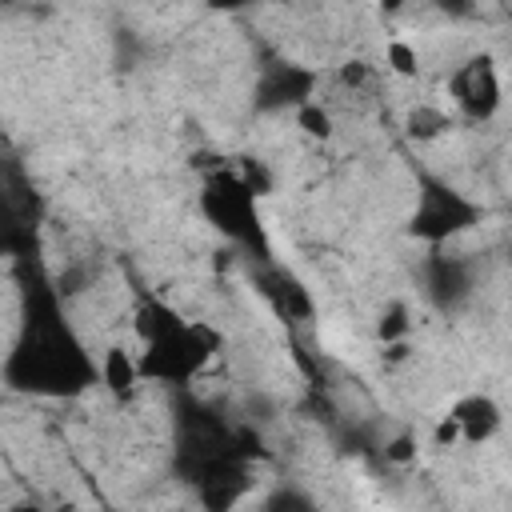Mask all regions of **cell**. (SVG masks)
<instances>
[{
    "label": "cell",
    "instance_id": "6da1fadb",
    "mask_svg": "<svg viewBox=\"0 0 512 512\" xmlns=\"http://www.w3.org/2000/svg\"><path fill=\"white\" fill-rule=\"evenodd\" d=\"M8 380L28 392H76L96 380V368L56 316H32L8 360Z\"/></svg>",
    "mask_w": 512,
    "mask_h": 512
},
{
    "label": "cell",
    "instance_id": "7a4b0ae2",
    "mask_svg": "<svg viewBox=\"0 0 512 512\" xmlns=\"http://www.w3.org/2000/svg\"><path fill=\"white\" fill-rule=\"evenodd\" d=\"M200 212L232 244L268 256V240H264V228H260V216H256V196L248 192V184L236 172L216 168L204 180V188H200Z\"/></svg>",
    "mask_w": 512,
    "mask_h": 512
},
{
    "label": "cell",
    "instance_id": "3957f363",
    "mask_svg": "<svg viewBox=\"0 0 512 512\" xmlns=\"http://www.w3.org/2000/svg\"><path fill=\"white\" fill-rule=\"evenodd\" d=\"M220 348V332L212 324H184L164 340L144 344L140 352V376L160 384H188Z\"/></svg>",
    "mask_w": 512,
    "mask_h": 512
},
{
    "label": "cell",
    "instance_id": "277c9868",
    "mask_svg": "<svg viewBox=\"0 0 512 512\" xmlns=\"http://www.w3.org/2000/svg\"><path fill=\"white\" fill-rule=\"evenodd\" d=\"M480 224V204H472L464 192L448 188L444 180H420L416 208L408 216V236L424 244H444L460 232Z\"/></svg>",
    "mask_w": 512,
    "mask_h": 512
},
{
    "label": "cell",
    "instance_id": "5b68a950",
    "mask_svg": "<svg viewBox=\"0 0 512 512\" xmlns=\"http://www.w3.org/2000/svg\"><path fill=\"white\" fill-rule=\"evenodd\" d=\"M452 100L468 120H492L500 108V76L492 56H468L452 76Z\"/></svg>",
    "mask_w": 512,
    "mask_h": 512
},
{
    "label": "cell",
    "instance_id": "8992f818",
    "mask_svg": "<svg viewBox=\"0 0 512 512\" xmlns=\"http://www.w3.org/2000/svg\"><path fill=\"white\" fill-rule=\"evenodd\" d=\"M316 92V72L304 64H288V60H272L260 80H256V108L260 112H284V108H304L312 104Z\"/></svg>",
    "mask_w": 512,
    "mask_h": 512
},
{
    "label": "cell",
    "instance_id": "52a82bcc",
    "mask_svg": "<svg viewBox=\"0 0 512 512\" xmlns=\"http://www.w3.org/2000/svg\"><path fill=\"white\" fill-rule=\"evenodd\" d=\"M252 488V472H248V456H232L220 460L216 468H208L196 480V496L204 504V512H232Z\"/></svg>",
    "mask_w": 512,
    "mask_h": 512
},
{
    "label": "cell",
    "instance_id": "ba28073f",
    "mask_svg": "<svg viewBox=\"0 0 512 512\" xmlns=\"http://www.w3.org/2000/svg\"><path fill=\"white\" fill-rule=\"evenodd\" d=\"M256 288H260V296L276 308V316H284V320H308V316H312V296H308V288H304L288 268L264 264V268L256 272Z\"/></svg>",
    "mask_w": 512,
    "mask_h": 512
},
{
    "label": "cell",
    "instance_id": "9c48e42d",
    "mask_svg": "<svg viewBox=\"0 0 512 512\" xmlns=\"http://www.w3.org/2000/svg\"><path fill=\"white\" fill-rule=\"evenodd\" d=\"M448 416L456 420L460 440H468V444H484V440H492L496 428H500V408H496V400H492V396H480V392L460 396Z\"/></svg>",
    "mask_w": 512,
    "mask_h": 512
},
{
    "label": "cell",
    "instance_id": "30bf717a",
    "mask_svg": "<svg viewBox=\"0 0 512 512\" xmlns=\"http://www.w3.org/2000/svg\"><path fill=\"white\" fill-rule=\"evenodd\" d=\"M424 284H428V296L440 304V308H452L468 296V268L452 256H432L428 260V272H424Z\"/></svg>",
    "mask_w": 512,
    "mask_h": 512
},
{
    "label": "cell",
    "instance_id": "8fae6325",
    "mask_svg": "<svg viewBox=\"0 0 512 512\" xmlns=\"http://www.w3.org/2000/svg\"><path fill=\"white\" fill-rule=\"evenodd\" d=\"M100 380L108 384V392L116 400H128L136 392V384L144 380L140 376V360H132L124 348H108L104 352V364H100Z\"/></svg>",
    "mask_w": 512,
    "mask_h": 512
},
{
    "label": "cell",
    "instance_id": "7c38bea8",
    "mask_svg": "<svg viewBox=\"0 0 512 512\" xmlns=\"http://www.w3.org/2000/svg\"><path fill=\"white\" fill-rule=\"evenodd\" d=\"M184 324H188V320H180V312L168 308V304H160V300H144V304L136 308V332H140L144 344L164 340V336H172V332L184 328Z\"/></svg>",
    "mask_w": 512,
    "mask_h": 512
},
{
    "label": "cell",
    "instance_id": "4fadbf2b",
    "mask_svg": "<svg viewBox=\"0 0 512 512\" xmlns=\"http://www.w3.org/2000/svg\"><path fill=\"white\" fill-rule=\"evenodd\" d=\"M404 128H408L412 140H436L444 128H452V120H448V112H440V108H432V104H416V108L408 112Z\"/></svg>",
    "mask_w": 512,
    "mask_h": 512
},
{
    "label": "cell",
    "instance_id": "5bb4252c",
    "mask_svg": "<svg viewBox=\"0 0 512 512\" xmlns=\"http://www.w3.org/2000/svg\"><path fill=\"white\" fill-rule=\"evenodd\" d=\"M260 512H320V508H316L312 496H304L300 488H276V492L260 504Z\"/></svg>",
    "mask_w": 512,
    "mask_h": 512
},
{
    "label": "cell",
    "instance_id": "9a60e30c",
    "mask_svg": "<svg viewBox=\"0 0 512 512\" xmlns=\"http://www.w3.org/2000/svg\"><path fill=\"white\" fill-rule=\"evenodd\" d=\"M376 336H380L384 344H396V340H404V336H408V308H404L400 300H396V304H388V308L380 312Z\"/></svg>",
    "mask_w": 512,
    "mask_h": 512
},
{
    "label": "cell",
    "instance_id": "2e32d148",
    "mask_svg": "<svg viewBox=\"0 0 512 512\" xmlns=\"http://www.w3.org/2000/svg\"><path fill=\"white\" fill-rule=\"evenodd\" d=\"M384 56H388V68H392L396 76H416V72H420V56H416V48L404 44V40H392Z\"/></svg>",
    "mask_w": 512,
    "mask_h": 512
},
{
    "label": "cell",
    "instance_id": "e0dca14e",
    "mask_svg": "<svg viewBox=\"0 0 512 512\" xmlns=\"http://www.w3.org/2000/svg\"><path fill=\"white\" fill-rule=\"evenodd\" d=\"M296 124H300L308 136H316V140L332 136V116H328V108H320V104H304V108L296 112Z\"/></svg>",
    "mask_w": 512,
    "mask_h": 512
},
{
    "label": "cell",
    "instance_id": "ac0fdd59",
    "mask_svg": "<svg viewBox=\"0 0 512 512\" xmlns=\"http://www.w3.org/2000/svg\"><path fill=\"white\" fill-rule=\"evenodd\" d=\"M236 176L248 184V192H252V196H264V192H272V176H268V168H264V164H256V160H244Z\"/></svg>",
    "mask_w": 512,
    "mask_h": 512
},
{
    "label": "cell",
    "instance_id": "d6986e66",
    "mask_svg": "<svg viewBox=\"0 0 512 512\" xmlns=\"http://www.w3.org/2000/svg\"><path fill=\"white\" fill-rule=\"evenodd\" d=\"M384 460H392V464H408V460H416V440H412V436H396V440H388V444H384Z\"/></svg>",
    "mask_w": 512,
    "mask_h": 512
},
{
    "label": "cell",
    "instance_id": "ffe728a7",
    "mask_svg": "<svg viewBox=\"0 0 512 512\" xmlns=\"http://www.w3.org/2000/svg\"><path fill=\"white\" fill-rule=\"evenodd\" d=\"M460 440V428H456V420L452 416H444L440 424H436V444L440 448H448V444H456Z\"/></svg>",
    "mask_w": 512,
    "mask_h": 512
},
{
    "label": "cell",
    "instance_id": "44dd1931",
    "mask_svg": "<svg viewBox=\"0 0 512 512\" xmlns=\"http://www.w3.org/2000/svg\"><path fill=\"white\" fill-rule=\"evenodd\" d=\"M340 80H344V84H364V80H368V68H364L360 60H352V64L340 68Z\"/></svg>",
    "mask_w": 512,
    "mask_h": 512
},
{
    "label": "cell",
    "instance_id": "7402d4cb",
    "mask_svg": "<svg viewBox=\"0 0 512 512\" xmlns=\"http://www.w3.org/2000/svg\"><path fill=\"white\" fill-rule=\"evenodd\" d=\"M12 512H44V508H40V504H16Z\"/></svg>",
    "mask_w": 512,
    "mask_h": 512
}]
</instances>
